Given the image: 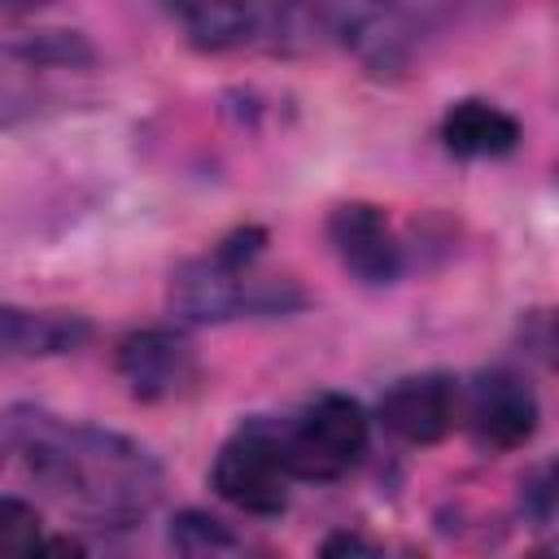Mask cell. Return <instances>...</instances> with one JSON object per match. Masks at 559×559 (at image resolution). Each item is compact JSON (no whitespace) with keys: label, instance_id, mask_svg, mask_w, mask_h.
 <instances>
[{"label":"cell","instance_id":"1","mask_svg":"<svg viewBox=\"0 0 559 559\" xmlns=\"http://www.w3.org/2000/svg\"><path fill=\"white\" fill-rule=\"evenodd\" d=\"M9 437L35 485L83 520L135 524L162 498L157 454L127 432L48 411H13Z\"/></svg>","mask_w":559,"mask_h":559},{"label":"cell","instance_id":"2","mask_svg":"<svg viewBox=\"0 0 559 559\" xmlns=\"http://www.w3.org/2000/svg\"><path fill=\"white\" fill-rule=\"evenodd\" d=\"M266 231L240 227L218 240L205 258L183 262L170 275V310L188 323H227L245 314H288L306 306L297 280L258 275Z\"/></svg>","mask_w":559,"mask_h":559},{"label":"cell","instance_id":"3","mask_svg":"<svg viewBox=\"0 0 559 559\" xmlns=\"http://www.w3.org/2000/svg\"><path fill=\"white\" fill-rule=\"evenodd\" d=\"M367 411L349 393H319L310 397L284 428V463L293 480H336L345 476L367 450Z\"/></svg>","mask_w":559,"mask_h":559},{"label":"cell","instance_id":"4","mask_svg":"<svg viewBox=\"0 0 559 559\" xmlns=\"http://www.w3.org/2000/svg\"><path fill=\"white\" fill-rule=\"evenodd\" d=\"M96 66V48L87 35L66 26H31L0 35V122L39 114L52 74H83Z\"/></svg>","mask_w":559,"mask_h":559},{"label":"cell","instance_id":"5","mask_svg":"<svg viewBox=\"0 0 559 559\" xmlns=\"http://www.w3.org/2000/svg\"><path fill=\"white\" fill-rule=\"evenodd\" d=\"M288 463L271 419H245L214 454L210 489L245 515H280L288 507Z\"/></svg>","mask_w":559,"mask_h":559},{"label":"cell","instance_id":"6","mask_svg":"<svg viewBox=\"0 0 559 559\" xmlns=\"http://www.w3.org/2000/svg\"><path fill=\"white\" fill-rule=\"evenodd\" d=\"M114 367H118L127 393L140 397V402L183 397L201 380L197 349L170 328H144V332L122 336L118 354H114Z\"/></svg>","mask_w":559,"mask_h":559},{"label":"cell","instance_id":"7","mask_svg":"<svg viewBox=\"0 0 559 559\" xmlns=\"http://www.w3.org/2000/svg\"><path fill=\"white\" fill-rule=\"evenodd\" d=\"M459 415H463V389L445 371L402 376L384 389L376 406V419L384 424V432H393L406 445H432L450 437Z\"/></svg>","mask_w":559,"mask_h":559},{"label":"cell","instance_id":"8","mask_svg":"<svg viewBox=\"0 0 559 559\" xmlns=\"http://www.w3.org/2000/svg\"><path fill=\"white\" fill-rule=\"evenodd\" d=\"M459 419L467 424V432L476 437V445L507 454V450H520V445L533 441L537 419H542V406H537V393L520 376H511V371H485L467 389Z\"/></svg>","mask_w":559,"mask_h":559},{"label":"cell","instance_id":"9","mask_svg":"<svg viewBox=\"0 0 559 559\" xmlns=\"http://www.w3.org/2000/svg\"><path fill=\"white\" fill-rule=\"evenodd\" d=\"M328 245L358 284H393L402 275V245L393 223L371 201H341L328 214Z\"/></svg>","mask_w":559,"mask_h":559},{"label":"cell","instance_id":"10","mask_svg":"<svg viewBox=\"0 0 559 559\" xmlns=\"http://www.w3.org/2000/svg\"><path fill=\"white\" fill-rule=\"evenodd\" d=\"M92 336V323L83 314L66 310H26L13 301H0V358H52L70 354Z\"/></svg>","mask_w":559,"mask_h":559},{"label":"cell","instance_id":"11","mask_svg":"<svg viewBox=\"0 0 559 559\" xmlns=\"http://www.w3.org/2000/svg\"><path fill=\"white\" fill-rule=\"evenodd\" d=\"M441 144L454 157H507L520 148V118L493 100H454L441 114Z\"/></svg>","mask_w":559,"mask_h":559},{"label":"cell","instance_id":"12","mask_svg":"<svg viewBox=\"0 0 559 559\" xmlns=\"http://www.w3.org/2000/svg\"><path fill=\"white\" fill-rule=\"evenodd\" d=\"M170 550L175 559H236L240 542L218 515L188 507L170 520Z\"/></svg>","mask_w":559,"mask_h":559},{"label":"cell","instance_id":"13","mask_svg":"<svg viewBox=\"0 0 559 559\" xmlns=\"http://www.w3.org/2000/svg\"><path fill=\"white\" fill-rule=\"evenodd\" d=\"M44 542L39 511L22 498H0V559H35Z\"/></svg>","mask_w":559,"mask_h":559},{"label":"cell","instance_id":"14","mask_svg":"<svg viewBox=\"0 0 559 559\" xmlns=\"http://www.w3.org/2000/svg\"><path fill=\"white\" fill-rule=\"evenodd\" d=\"M319 559H380V550H376L371 537H362V533H354V528H341V533L323 537Z\"/></svg>","mask_w":559,"mask_h":559},{"label":"cell","instance_id":"15","mask_svg":"<svg viewBox=\"0 0 559 559\" xmlns=\"http://www.w3.org/2000/svg\"><path fill=\"white\" fill-rule=\"evenodd\" d=\"M524 498H533V520L546 524L550 520V502H555V489H550V467H542L528 485H524Z\"/></svg>","mask_w":559,"mask_h":559},{"label":"cell","instance_id":"16","mask_svg":"<svg viewBox=\"0 0 559 559\" xmlns=\"http://www.w3.org/2000/svg\"><path fill=\"white\" fill-rule=\"evenodd\" d=\"M35 559H87V550H83V542H79V537L57 533V537H44V542H39Z\"/></svg>","mask_w":559,"mask_h":559},{"label":"cell","instance_id":"17","mask_svg":"<svg viewBox=\"0 0 559 559\" xmlns=\"http://www.w3.org/2000/svg\"><path fill=\"white\" fill-rule=\"evenodd\" d=\"M528 559H555V555H550V550H546V546H542V550H533V555H528Z\"/></svg>","mask_w":559,"mask_h":559}]
</instances>
